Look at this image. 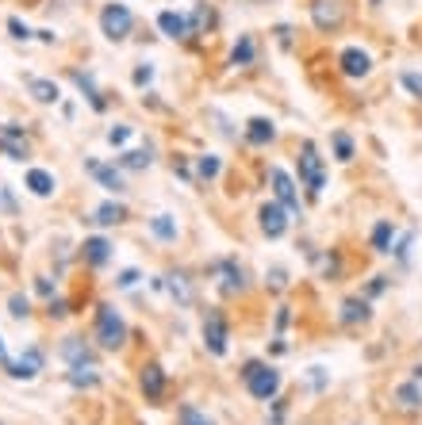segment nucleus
I'll use <instances>...</instances> for the list:
<instances>
[{"instance_id": "f257e3e1", "label": "nucleus", "mask_w": 422, "mask_h": 425, "mask_svg": "<svg viewBox=\"0 0 422 425\" xmlns=\"http://www.w3.org/2000/svg\"><path fill=\"white\" fill-rule=\"evenodd\" d=\"M242 379H246L250 395L254 398H273L280 391V372L277 368H265V364H246V372H242Z\"/></svg>"}, {"instance_id": "f03ea898", "label": "nucleus", "mask_w": 422, "mask_h": 425, "mask_svg": "<svg viewBox=\"0 0 422 425\" xmlns=\"http://www.w3.org/2000/svg\"><path fill=\"white\" fill-rule=\"evenodd\" d=\"M127 337V326L123 318H119L116 307H100L96 310V341H100L104 349H119Z\"/></svg>"}, {"instance_id": "7ed1b4c3", "label": "nucleus", "mask_w": 422, "mask_h": 425, "mask_svg": "<svg viewBox=\"0 0 422 425\" xmlns=\"http://www.w3.org/2000/svg\"><path fill=\"white\" fill-rule=\"evenodd\" d=\"M299 176H304V184H307V192H311V195H319L322 188H327V176H322V158H319V150H315L311 142L299 150Z\"/></svg>"}, {"instance_id": "20e7f679", "label": "nucleus", "mask_w": 422, "mask_h": 425, "mask_svg": "<svg viewBox=\"0 0 422 425\" xmlns=\"http://www.w3.org/2000/svg\"><path fill=\"white\" fill-rule=\"evenodd\" d=\"M100 27H104V35H108V39H127V35H131V27H135L131 8H127V4H108L100 12Z\"/></svg>"}, {"instance_id": "39448f33", "label": "nucleus", "mask_w": 422, "mask_h": 425, "mask_svg": "<svg viewBox=\"0 0 422 425\" xmlns=\"http://www.w3.org/2000/svg\"><path fill=\"white\" fill-rule=\"evenodd\" d=\"M269 184H273V192H277L280 207L288 211V215H296V211H299V195H296V184H292V176L284 173V169L273 165V169H269Z\"/></svg>"}, {"instance_id": "423d86ee", "label": "nucleus", "mask_w": 422, "mask_h": 425, "mask_svg": "<svg viewBox=\"0 0 422 425\" xmlns=\"http://www.w3.org/2000/svg\"><path fill=\"white\" fill-rule=\"evenodd\" d=\"M226 322H223V314L219 310H211V314L204 318V345H207V353L211 356H223L226 353Z\"/></svg>"}, {"instance_id": "0eeeda50", "label": "nucleus", "mask_w": 422, "mask_h": 425, "mask_svg": "<svg viewBox=\"0 0 422 425\" xmlns=\"http://www.w3.org/2000/svg\"><path fill=\"white\" fill-rule=\"evenodd\" d=\"M342 15H346L342 0H315V4H311V20H315V27H319V31L342 27Z\"/></svg>"}, {"instance_id": "6e6552de", "label": "nucleus", "mask_w": 422, "mask_h": 425, "mask_svg": "<svg viewBox=\"0 0 422 425\" xmlns=\"http://www.w3.org/2000/svg\"><path fill=\"white\" fill-rule=\"evenodd\" d=\"M261 230L269 234V238H280V234L288 230V211H284L280 203H265L261 207Z\"/></svg>"}, {"instance_id": "1a4fd4ad", "label": "nucleus", "mask_w": 422, "mask_h": 425, "mask_svg": "<svg viewBox=\"0 0 422 425\" xmlns=\"http://www.w3.org/2000/svg\"><path fill=\"white\" fill-rule=\"evenodd\" d=\"M338 62H342V73H346V77H365V73L372 69V58H369L365 50H357V46H346Z\"/></svg>"}, {"instance_id": "9d476101", "label": "nucleus", "mask_w": 422, "mask_h": 425, "mask_svg": "<svg viewBox=\"0 0 422 425\" xmlns=\"http://www.w3.org/2000/svg\"><path fill=\"white\" fill-rule=\"evenodd\" d=\"M0 150H4L8 158H15V161L27 158V138L20 134V127H0Z\"/></svg>"}, {"instance_id": "9b49d317", "label": "nucleus", "mask_w": 422, "mask_h": 425, "mask_svg": "<svg viewBox=\"0 0 422 425\" xmlns=\"http://www.w3.org/2000/svg\"><path fill=\"white\" fill-rule=\"evenodd\" d=\"M158 27H161V35H169V39H184V35H192V23L184 20L181 12H161V15H158Z\"/></svg>"}, {"instance_id": "f8f14e48", "label": "nucleus", "mask_w": 422, "mask_h": 425, "mask_svg": "<svg viewBox=\"0 0 422 425\" xmlns=\"http://www.w3.org/2000/svg\"><path fill=\"white\" fill-rule=\"evenodd\" d=\"M39 368H43V353H39V349H27V353L20 356V364H12V375L15 379H35Z\"/></svg>"}, {"instance_id": "ddd939ff", "label": "nucleus", "mask_w": 422, "mask_h": 425, "mask_svg": "<svg viewBox=\"0 0 422 425\" xmlns=\"http://www.w3.org/2000/svg\"><path fill=\"white\" fill-rule=\"evenodd\" d=\"M142 391H146V398H161L165 395V372H161L158 364L142 368Z\"/></svg>"}, {"instance_id": "4468645a", "label": "nucleus", "mask_w": 422, "mask_h": 425, "mask_svg": "<svg viewBox=\"0 0 422 425\" xmlns=\"http://www.w3.org/2000/svg\"><path fill=\"white\" fill-rule=\"evenodd\" d=\"M85 165H88V173H93L96 181H100L104 188H108V192H123V176H119L116 169L100 165V161H85Z\"/></svg>"}, {"instance_id": "2eb2a0df", "label": "nucleus", "mask_w": 422, "mask_h": 425, "mask_svg": "<svg viewBox=\"0 0 422 425\" xmlns=\"http://www.w3.org/2000/svg\"><path fill=\"white\" fill-rule=\"evenodd\" d=\"M27 88H31V96H35L39 104H54V100H58V85H54V81L31 77V81H27Z\"/></svg>"}, {"instance_id": "dca6fc26", "label": "nucleus", "mask_w": 422, "mask_h": 425, "mask_svg": "<svg viewBox=\"0 0 422 425\" xmlns=\"http://www.w3.org/2000/svg\"><path fill=\"white\" fill-rule=\"evenodd\" d=\"M111 257V245L104 238H85V260L88 265H104Z\"/></svg>"}, {"instance_id": "f3484780", "label": "nucleus", "mask_w": 422, "mask_h": 425, "mask_svg": "<svg viewBox=\"0 0 422 425\" xmlns=\"http://www.w3.org/2000/svg\"><path fill=\"white\" fill-rule=\"evenodd\" d=\"M273 134H277V130H273V123L269 119H250V130H246V138L254 146H265V142H273Z\"/></svg>"}, {"instance_id": "a211bd4d", "label": "nucleus", "mask_w": 422, "mask_h": 425, "mask_svg": "<svg viewBox=\"0 0 422 425\" xmlns=\"http://www.w3.org/2000/svg\"><path fill=\"white\" fill-rule=\"evenodd\" d=\"M27 188L35 195H50L54 192V176L46 173V169H31V173H27Z\"/></svg>"}, {"instance_id": "6ab92c4d", "label": "nucleus", "mask_w": 422, "mask_h": 425, "mask_svg": "<svg viewBox=\"0 0 422 425\" xmlns=\"http://www.w3.org/2000/svg\"><path fill=\"white\" fill-rule=\"evenodd\" d=\"M395 403L403 406V410H418L422 406V391L415 383H403V387H395Z\"/></svg>"}, {"instance_id": "aec40b11", "label": "nucleus", "mask_w": 422, "mask_h": 425, "mask_svg": "<svg viewBox=\"0 0 422 425\" xmlns=\"http://www.w3.org/2000/svg\"><path fill=\"white\" fill-rule=\"evenodd\" d=\"M73 81H77V88H81V92L88 96V100H93V108H96V111H104V96L96 92L93 77H88V73H73Z\"/></svg>"}, {"instance_id": "412c9836", "label": "nucleus", "mask_w": 422, "mask_h": 425, "mask_svg": "<svg viewBox=\"0 0 422 425\" xmlns=\"http://www.w3.org/2000/svg\"><path fill=\"white\" fill-rule=\"evenodd\" d=\"M372 249L392 253V223H376V230H372Z\"/></svg>"}, {"instance_id": "4be33fe9", "label": "nucleus", "mask_w": 422, "mask_h": 425, "mask_svg": "<svg viewBox=\"0 0 422 425\" xmlns=\"http://www.w3.org/2000/svg\"><path fill=\"white\" fill-rule=\"evenodd\" d=\"M231 62H234V65H250V62H254V39L242 35V39H238V46L231 50Z\"/></svg>"}, {"instance_id": "5701e85b", "label": "nucleus", "mask_w": 422, "mask_h": 425, "mask_svg": "<svg viewBox=\"0 0 422 425\" xmlns=\"http://www.w3.org/2000/svg\"><path fill=\"white\" fill-rule=\"evenodd\" d=\"M77 387H93L96 383V368H93V361H85V364H73V375H69Z\"/></svg>"}, {"instance_id": "b1692460", "label": "nucleus", "mask_w": 422, "mask_h": 425, "mask_svg": "<svg viewBox=\"0 0 422 425\" xmlns=\"http://www.w3.org/2000/svg\"><path fill=\"white\" fill-rule=\"evenodd\" d=\"M96 223L100 226L123 223V207H119V203H104V207H96Z\"/></svg>"}, {"instance_id": "393cba45", "label": "nucleus", "mask_w": 422, "mask_h": 425, "mask_svg": "<svg viewBox=\"0 0 422 425\" xmlns=\"http://www.w3.org/2000/svg\"><path fill=\"white\" fill-rule=\"evenodd\" d=\"M150 230L158 234L161 242H173V238H177V226H173V218H169V215H158V218L150 223Z\"/></svg>"}, {"instance_id": "a878e982", "label": "nucleus", "mask_w": 422, "mask_h": 425, "mask_svg": "<svg viewBox=\"0 0 422 425\" xmlns=\"http://www.w3.org/2000/svg\"><path fill=\"white\" fill-rule=\"evenodd\" d=\"M62 353H66V361H69V364H85V361H88V349H85V341H77V337H69Z\"/></svg>"}, {"instance_id": "bb28decb", "label": "nucleus", "mask_w": 422, "mask_h": 425, "mask_svg": "<svg viewBox=\"0 0 422 425\" xmlns=\"http://www.w3.org/2000/svg\"><path fill=\"white\" fill-rule=\"evenodd\" d=\"M223 272H226V291L246 288V276H242V268H234V260H223Z\"/></svg>"}, {"instance_id": "cd10ccee", "label": "nucleus", "mask_w": 422, "mask_h": 425, "mask_svg": "<svg viewBox=\"0 0 422 425\" xmlns=\"http://www.w3.org/2000/svg\"><path fill=\"white\" fill-rule=\"evenodd\" d=\"M365 318H369V307H365V303H357V299H350V303H346L342 307V322H365Z\"/></svg>"}, {"instance_id": "c85d7f7f", "label": "nucleus", "mask_w": 422, "mask_h": 425, "mask_svg": "<svg viewBox=\"0 0 422 425\" xmlns=\"http://www.w3.org/2000/svg\"><path fill=\"white\" fill-rule=\"evenodd\" d=\"M334 153H338V161H353V142H350V134H334Z\"/></svg>"}, {"instance_id": "c756f323", "label": "nucleus", "mask_w": 422, "mask_h": 425, "mask_svg": "<svg viewBox=\"0 0 422 425\" xmlns=\"http://www.w3.org/2000/svg\"><path fill=\"white\" fill-rule=\"evenodd\" d=\"M123 165H127V169H142V165H150V150H131V153H123Z\"/></svg>"}, {"instance_id": "7c9ffc66", "label": "nucleus", "mask_w": 422, "mask_h": 425, "mask_svg": "<svg viewBox=\"0 0 422 425\" xmlns=\"http://www.w3.org/2000/svg\"><path fill=\"white\" fill-rule=\"evenodd\" d=\"M400 85L407 88L411 96H422V77L418 73H400Z\"/></svg>"}, {"instance_id": "2f4dec72", "label": "nucleus", "mask_w": 422, "mask_h": 425, "mask_svg": "<svg viewBox=\"0 0 422 425\" xmlns=\"http://www.w3.org/2000/svg\"><path fill=\"white\" fill-rule=\"evenodd\" d=\"M200 176H204V181H211V176H219V158H211V153H207V158H200Z\"/></svg>"}, {"instance_id": "473e14b6", "label": "nucleus", "mask_w": 422, "mask_h": 425, "mask_svg": "<svg viewBox=\"0 0 422 425\" xmlns=\"http://www.w3.org/2000/svg\"><path fill=\"white\" fill-rule=\"evenodd\" d=\"M169 288H173V295L181 299V303H189V299H192V291H189V284H184V276H173V284H169Z\"/></svg>"}, {"instance_id": "72a5a7b5", "label": "nucleus", "mask_w": 422, "mask_h": 425, "mask_svg": "<svg viewBox=\"0 0 422 425\" xmlns=\"http://www.w3.org/2000/svg\"><path fill=\"white\" fill-rule=\"evenodd\" d=\"M181 425H207V418H204V414H196L192 406H184V410H181Z\"/></svg>"}, {"instance_id": "f704fd0d", "label": "nucleus", "mask_w": 422, "mask_h": 425, "mask_svg": "<svg viewBox=\"0 0 422 425\" xmlns=\"http://www.w3.org/2000/svg\"><path fill=\"white\" fill-rule=\"evenodd\" d=\"M127 138H131V127H111V130H108V142H111V146H123Z\"/></svg>"}, {"instance_id": "c9c22d12", "label": "nucleus", "mask_w": 422, "mask_h": 425, "mask_svg": "<svg viewBox=\"0 0 422 425\" xmlns=\"http://www.w3.org/2000/svg\"><path fill=\"white\" fill-rule=\"evenodd\" d=\"M8 31H12V39H31V31L23 27L20 20H8Z\"/></svg>"}, {"instance_id": "e433bc0d", "label": "nucleus", "mask_w": 422, "mask_h": 425, "mask_svg": "<svg viewBox=\"0 0 422 425\" xmlns=\"http://www.w3.org/2000/svg\"><path fill=\"white\" fill-rule=\"evenodd\" d=\"M150 77H154L150 65H139V69H135V85H150Z\"/></svg>"}, {"instance_id": "4c0bfd02", "label": "nucleus", "mask_w": 422, "mask_h": 425, "mask_svg": "<svg viewBox=\"0 0 422 425\" xmlns=\"http://www.w3.org/2000/svg\"><path fill=\"white\" fill-rule=\"evenodd\" d=\"M12 314H15V318L27 314V299H23V295H12Z\"/></svg>"}, {"instance_id": "58836bf2", "label": "nucleus", "mask_w": 422, "mask_h": 425, "mask_svg": "<svg viewBox=\"0 0 422 425\" xmlns=\"http://www.w3.org/2000/svg\"><path fill=\"white\" fill-rule=\"evenodd\" d=\"M135 284H139V272H135V268H127V272L119 276V288H135Z\"/></svg>"}, {"instance_id": "ea45409f", "label": "nucleus", "mask_w": 422, "mask_h": 425, "mask_svg": "<svg viewBox=\"0 0 422 425\" xmlns=\"http://www.w3.org/2000/svg\"><path fill=\"white\" fill-rule=\"evenodd\" d=\"M0 356H4V341H0Z\"/></svg>"}]
</instances>
